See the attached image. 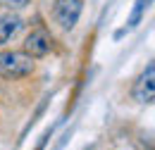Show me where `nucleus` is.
I'll return each mask as SVG.
<instances>
[{
	"instance_id": "1",
	"label": "nucleus",
	"mask_w": 155,
	"mask_h": 150,
	"mask_svg": "<svg viewBox=\"0 0 155 150\" xmlns=\"http://www.w3.org/2000/svg\"><path fill=\"white\" fill-rule=\"evenodd\" d=\"M36 62L24 50H2L0 53V76L2 79H26L34 74Z\"/></svg>"
},
{
	"instance_id": "7",
	"label": "nucleus",
	"mask_w": 155,
	"mask_h": 150,
	"mask_svg": "<svg viewBox=\"0 0 155 150\" xmlns=\"http://www.w3.org/2000/svg\"><path fill=\"white\" fill-rule=\"evenodd\" d=\"M0 5H5V7H15V10H19V7H26V5H29V0H0Z\"/></svg>"
},
{
	"instance_id": "5",
	"label": "nucleus",
	"mask_w": 155,
	"mask_h": 150,
	"mask_svg": "<svg viewBox=\"0 0 155 150\" xmlns=\"http://www.w3.org/2000/svg\"><path fill=\"white\" fill-rule=\"evenodd\" d=\"M21 21L19 17H15V15H5V17H0V45H5L10 38L15 36L17 31L21 29Z\"/></svg>"
},
{
	"instance_id": "2",
	"label": "nucleus",
	"mask_w": 155,
	"mask_h": 150,
	"mask_svg": "<svg viewBox=\"0 0 155 150\" xmlns=\"http://www.w3.org/2000/svg\"><path fill=\"white\" fill-rule=\"evenodd\" d=\"M84 10V0H55L53 2V19L64 31H72L77 26Z\"/></svg>"
},
{
	"instance_id": "3",
	"label": "nucleus",
	"mask_w": 155,
	"mask_h": 150,
	"mask_svg": "<svg viewBox=\"0 0 155 150\" xmlns=\"http://www.w3.org/2000/svg\"><path fill=\"white\" fill-rule=\"evenodd\" d=\"M50 48H53V36H50L43 26L34 29V31L26 36V41H24V53L31 55L34 60H36V57H45L50 53Z\"/></svg>"
},
{
	"instance_id": "6",
	"label": "nucleus",
	"mask_w": 155,
	"mask_h": 150,
	"mask_svg": "<svg viewBox=\"0 0 155 150\" xmlns=\"http://www.w3.org/2000/svg\"><path fill=\"white\" fill-rule=\"evenodd\" d=\"M148 2H150V0H138V2H136V10H134V15H131V19H129V26L138 24V19H141V15H143V7H146Z\"/></svg>"
},
{
	"instance_id": "4",
	"label": "nucleus",
	"mask_w": 155,
	"mask_h": 150,
	"mask_svg": "<svg viewBox=\"0 0 155 150\" xmlns=\"http://www.w3.org/2000/svg\"><path fill=\"white\" fill-rule=\"evenodd\" d=\"M134 98L138 103H153V98H155V64L153 62L138 76V81L134 86Z\"/></svg>"
}]
</instances>
